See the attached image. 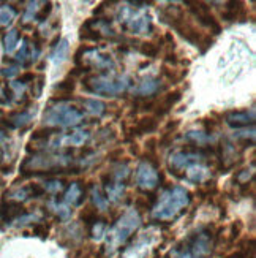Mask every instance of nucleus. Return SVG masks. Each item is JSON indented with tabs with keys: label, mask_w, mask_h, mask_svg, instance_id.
<instances>
[{
	"label": "nucleus",
	"mask_w": 256,
	"mask_h": 258,
	"mask_svg": "<svg viewBox=\"0 0 256 258\" xmlns=\"http://www.w3.org/2000/svg\"><path fill=\"white\" fill-rule=\"evenodd\" d=\"M185 137H187L188 140H190V141L196 143L198 146H203V144H206L207 141L212 140L207 133H204V132H198V130H190V132H187Z\"/></svg>",
	"instance_id": "nucleus-18"
},
{
	"label": "nucleus",
	"mask_w": 256,
	"mask_h": 258,
	"mask_svg": "<svg viewBox=\"0 0 256 258\" xmlns=\"http://www.w3.org/2000/svg\"><path fill=\"white\" fill-rule=\"evenodd\" d=\"M179 125H181V120H179V119L169 120L168 124L164 125V128H163V133H174L177 128H179Z\"/></svg>",
	"instance_id": "nucleus-32"
},
{
	"label": "nucleus",
	"mask_w": 256,
	"mask_h": 258,
	"mask_svg": "<svg viewBox=\"0 0 256 258\" xmlns=\"http://www.w3.org/2000/svg\"><path fill=\"white\" fill-rule=\"evenodd\" d=\"M81 220H84V223H87V225H92V223L97 222V211L92 209V208H84L81 211Z\"/></svg>",
	"instance_id": "nucleus-22"
},
{
	"label": "nucleus",
	"mask_w": 256,
	"mask_h": 258,
	"mask_svg": "<svg viewBox=\"0 0 256 258\" xmlns=\"http://www.w3.org/2000/svg\"><path fill=\"white\" fill-rule=\"evenodd\" d=\"M158 86H160L158 80H155V78H146V80H142V83L139 84L138 92L141 95H150L153 92H157Z\"/></svg>",
	"instance_id": "nucleus-14"
},
{
	"label": "nucleus",
	"mask_w": 256,
	"mask_h": 258,
	"mask_svg": "<svg viewBox=\"0 0 256 258\" xmlns=\"http://www.w3.org/2000/svg\"><path fill=\"white\" fill-rule=\"evenodd\" d=\"M181 98H182V92L181 91L168 92L166 95H163L160 100H157V105H155V113H157V116L168 114L169 111H171V108L181 102Z\"/></svg>",
	"instance_id": "nucleus-8"
},
{
	"label": "nucleus",
	"mask_w": 256,
	"mask_h": 258,
	"mask_svg": "<svg viewBox=\"0 0 256 258\" xmlns=\"http://www.w3.org/2000/svg\"><path fill=\"white\" fill-rule=\"evenodd\" d=\"M157 144H158V140H157V138H149V140L146 141L147 154H155V151H157Z\"/></svg>",
	"instance_id": "nucleus-35"
},
{
	"label": "nucleus",
	"mask_w": 256,
	"mask_h": 258,
	"mask_svg": "<svg viewBox=\"0 0 256 258\" xmlns=\"http://www.w3.org/2000/svg\"><path fill=\"white\" fill-rule=\"evenodd\" d=\"M135 203H136V206H138L139 209H149V203H147V200H146V198L138 197Z\"/></svg>",
	"instance_id": "nucleus-41"
},
{
	"label": "nucleus",
	"mask_w": 256,
	"mask_h": 258,
	"mask_svg": "<svg viewBox=\"0 0 256 258\" xmlns=\"http://www.w3.org/2000/svg\"><path fill=\"white\" fill-rule=\"evenodd\" d=\"M55 132H57L55 128H38L32 133V140H46L49 135H52Z\"/></svg>",
	"instance_id": "nucleus-25"
},
{
	"label": "nucleus",
	"mask_w": 256,
	"mask_h": 258,
	"mask_svg": "<svg viewBox=\"0 0 256 258\" xmlns=\"http://www.w3.org/2000/svg\"><path fill=\"white\" fill-rule=\"evenodd\" d=\"M15 19V10L8 7V5H4L0 8V26H8L11 21Z\"/></svg>",
	"instance_id": "nucleus-21"
},
{
	"label": "nucleus",
	"mask_w": 256,
	"mask_h": 258,
	"mask_svg": "<svg viewBox=\"0 0 256 258\" xmlns=\"http://www.w3.org/2000/svg\"><path fill=\"white\" fill-rule=\"evenodd\" d=\"M86 51H89V48H87V46H81L79 49H77V51L74 52L73 60H74L76 67H77V65H81V60H82V57H84V52H86Z\"/></svg>",
	"instance_id": "nucleus-34"
},
{
	"label": "nucleus",
	"mask_w": 256,
	"mask_h": 258,
	"mask_svg": "<svg viewBox=\"0 0 256 258\" xmlns=\"http://www.w3.org/2000/svg\"><path fill=\"white\" fill-rule=\"evenodd\" d=\"M16 73H18V69H16V67H10V69H2V75H5V76H8V78L15 76Z\"/></svg>",
	"instance_id": "nucleus-42"
},
{
	"label": "nucleus",
	"mask_w": 256,
	"mask_h": 258,
	"mask_svg": "<svg viewBox=\"0 0 256 258\" xmlns=\"http://www.w3.org/2000/svg\"><path fill=\"white\" fill-rule=\"evenodd\" d=\"M15 122H13V127H19V125H26L29 124V120L32 119V114L30 113H15Z\"/></svg>",
	"instance_id": "nucleus-23"
},
{
	"label": "nucleus",
	"mask_w": 256,
	"mask_h": 258,
	"mask_svg": "<svg viewBox=\"0 0 256 258\" xmlns=\"http://www.w3.org/2000/svg\"><path fill=\"white\" fill-rule=\"evenodd\" d=\"M43 86H44V76L41 75V76L38 78V83H37V89H35V91H32L33 97H40V95H41V89H43Z\"/></svg>",
	"instance_id": "nucleus-39"
},
{
	"label": "nucleus",
	"mask_w": 256,
	"mask_h": 258,
	"mask_svg": "<svg viewBox=\"0 0 256 258\" xmlns=\"http://www.w3.org/2000/svg\"><path fill=\"white\" fill-rule=\"evenodd\" d=\"M89 138V133L87 132H74L71 137L68 138V141L71 143V144H74V146H79V144H82L86 140Z\"/></svg>",
	"instance_id": "nucleus-26"
},
{
	"label": "nucleus",
	"mask_w": 256,
	"mask_h": 258,
	"mask_svg": "<svg viewBox=\"0 0 256 258\" xmlns=\"http://www.w3.org/2000/svg\"><path fill=\"white\" fill-rule=\"evenodd\" d=\"M55 212H57L59 217L63 219V220H66V219L70 217V214H71V211L68 209V206H65V205H57V206H55Z\"/></svg>",
	"instance_id": "nucleus-31"
},
{
	"label": "nucleus",
	"mask_w": 256,
	"mask_h": 258,
	"mask_svg": "<svg viewBox=\"0 0 256 258\" xmlns=\"http://www.w3.org/2000/svg\"><path fill=\"white\" fill-rule=\"evenodd\" d=\"M79 38L81 40H87V41H98L102 40V35L92 29V21L89 19L86 21L84 24L81 26V30H79Z\"/></svg>",
	"instance_id": "nucleus-13"
},
{
	"label": "nucleus",
	"mask_w": 256,
	"mask_h": 258,
	"mask_svg": "<svg viewBox=\"0 0 256 258\" xmlns=\"http://www.w3.org/2000/svg\"><path fill=\"white\" fill-rule=\"evenodd\" d=\"M127 78H116V76H91L82 83L87 92H97L108 97H113L116 94L124 92L128 87Z\"/></svg>",
	"instance_id": "nucleus-4"
},
{
	"label": "nucleus",
	"mask_w": 256,
	"mask_h": 258,
	"mask_svg": "<svg viewBox=\"0 0 256 258\" xmlns=\"http://www.w3.org/2000/svg\"><path fill=\"white\" fill-rule=\"evenodd\" d=\"M27 190H29L30 195H32L33 198H40V197H43L44 194H46V190H44V187L40 185V184H30V187H29Z\"/></svg>",
	"instance_id": "nucleus-27"
},
{
	"label": "nucleus",
	"mask_w": 256,
	"mask_h": 258,
	"mask_svg": "<svg viewBox=\"0 0 256 258\" xmlns=\"http://www.w3.org/2000/svg\"><path fill=\"white\" fill-rule=\"evenodd\" d=\"M122 154H124V151L122 149H116V151H113V152H109V159L111 160H117V159H122Z\"/></svg>",
	"instance_id": "nucleus-43"
},
{
	"label": "nucleus",
	"mask_w": 256,
	"mask_h": 258,
	"mask_svg": "<svg viewBox=\"0 0 256 258\" xmlns=\"http://www.w3.org/2000/svg\"><path fill=\"white\" fill-rule=\"evenodd\" d=\"M103 11H105V4H102V5H100L98 8H95V11H94V13H95V15H102Z\"/></svg>",
	"instance_id": "nucleus-46"
},
{
	"label": "nucleus",
	"mask_w": 256,
	"mask_h": 258,
	"mask_svg": "<svg viewBox=\"0 0 256 258\" xmlns=\"http://www.w3.org/2000/svg\"><path fill=\"white\" fill-rule=\"evenodd\" d=\"M242 222L240 220H236V223H232V227H231V234H229V239L231 241H234L239 234H240V231H242Z\"/></svg>",
	"instance_id": "nucleus-30"
},
{
	"label": "nucleus",
	"mask_w": 256,
	"mask_h": 258,
	"mask_svg": "<svg viewBox=\"0 0 256 258\" xmlns=\"http://www.w3.org/2000/svg\"><path fill=\"white\" fill-rule=\"evenodd\" d=\"M62 187V184L60 182H57V181H51V182H46V185H44V190H49V192H55V190H59Z\"/></svg>",
	"instance_id": "nucleus-40"
},
{
	"label": "nucleus",
	"mask_w": 256,
	"mask_h": 258,
	"mask_svg": "<svg viewBox=\"0 0 256 258\" xmlns=\"http://www.w3.org/2000/svg\"><path fill=\"white\" fill-rule=\"evenodd\" d=\"M84 116L76 106L70 105H57L44 113V120L51 125H62V127H70L77 125L82 122Z\"/></svg>",
	"instance_id": "nucleus-5"
},
{
	"label": "nucleus",
	"mask_w": 256,
	"mask_h": 258,
	"mask_svg": "<svg viewBox=\"0 0 256 258\" xmlns=\"http://www.w3.org/2000/svg\"><path fill=\"white\" fill-rule=\"evenodd\" d=\"M190 203V194L182 187H173L160 195L157 206L153 209V217L168 220L177 216L182 208Z\"/></svg>",
	"instance_id": "nucleus-2"
},
{
	"label": "nucleus",
	"mask_w": 256,
	"mask_h": 258,
	"mask_svg": "<svg viewBox=\"0 0 256 258\" xmlns=\"http://www.w3.org/2000/svg\"><path fill=\"white\" fill-rule=\"evenodd\" d=\"M141 225V217L135 209L127 211L124 216L119 219V222L114 225V228L109 233V239H108V249L116 250L120 244H124L130 236L131 233L135 231Z\"/></svg>",
	"instance_id": "nucleus-3"
},
{
	"label": "nucleus",
	"mask_w": 256,
	"mask_h": 258,
	"mask_svg": "<svg viewBox=\"0 0 256 258\" xmlns=\"http://www.w3.org/2000/svg\"><path fill=\"white\" fill-rule=\"evenodd\" d=\"M33 233H35L37 236H40V238H46L48 236V228L44 225H37L35 228H33Z\"/></svg>",
	"instance_id": "nucleus-38"
},
{
	"label": "nucleus",
	"mask_w": 256,
	"mask_h": 258,
	"mask_svg": "<svg viewBox=\"0 0 256 258\" xmlns=\"http://www.w3.org/2000/svg\"><path fill=\"white\" fill-rule=\"evenodd\" d=\"M254 117L248 116V113H243V111H232L226 116V124L232 128H242L247 127L248 124L253 125L254 124Z\"/></svg>",
	"instance_id": "nucleus-9"
},
{
	"label": "nucleus",
	"mask_w": 256,
	"mask_h": 258,
	"mask_svg": "<svg viewBox=\"0 0 256 258\" xmlns=\"http://www.w3.org/2000/svg\"><path fill=\"white\" fill-rule=\"evenodd\" d=\"M212 231L198 228L176 245L169 258H206L212 250Z\"/></svg>",
	"instance_id": "nucleus-1"
},
{
	"label": "nucleus",
	"mask_w": 256,
	"mask_h": 258,
	"mask_svg": "<svg viewBox=\"0 0 256 258\" xmlns=\"http://www.w3.org/2000/svg\"><path fill=\"white\" fill-rule=\"evenodd\" d=\"M18 38H19L18 29H11V30L7 32V35H5V49H7V52H13L16 49Z\"/></svg>",
	"instance_id": "nucleus-17"
},
{
	"label": "nucleus",
	"mask_w": 256,
	"mask_h": 258,
	"mask_svg": "<svg viewBox=\"0 0 256 258\" xmlns=\"http://www.w3.org/2000/svg\"><path fill=\"white\" fill-rule=\"evenodd\" d=\"M131 152L135 154V155L139 154V151H138V144H136V143H135V144H131Z\"/></svg>",
	"instance_id": "nucleus-47"
},
{
	"label": "nucleus",
	"mask_w": 256,
	"mask_h": 258,
	"mask_svg": "<svg viewBox=\"0 0 256 258\" xmlns=\"http://www.w3.org/2000/svg\"><path fill=\"white\" fill-rule=\"evenodd\" d=\"M136 182L139 187L142 188H147V190H152L157 187L158 184V173L157 170L149 165L147 162H144L138 166V171H136Z\"/></svg>",
	"instance_id": "nucleus-7"
},
{
	"label": "nucleus",
	"mask_w": 256,
	"mask_h": 258,
	"mask_svg": "<svg viewBox=\"0 0 256 258\" xmlns=\"http://www.w3.org/2000/svg\"><path fill=\"white\" fill-rule=\"evenodd\" d=\"M4 137H5V135H4V132H2V130H0V141H2V140H4Z\"/></svg>",
	"instance_id": "nucleus-48"
},
{
	"label": "nucleus",
	"mask_w": 256,
	"mask_h": 258,
	"mask_svg": "<svg viewBox=\"0 0 256 258\" xmlns=\"http://www.w3.org/2000/svg\"><path fill=\"white\" fill-rule=\"evenodd\" d=\"M139 51H141V54L147 55V57H157L158 52H160V46H158V44H155V43L146 41V43L141 44Z\"/></svg>",
	"instance_id": "nucleus-20"
},
{
	"label": "nucleus",
	"mask_w": 256,
	"mask_h": 258,
	"mask_svg": "<svg viewBox=\"0 0 256 258\" xmlns=\"http://www.w3.org/2000/svg\"><path fill=\"white\" fill-rule=\"evenodd\" d=\"M92 198H94V203H95L97 209H100V211L108 209V200L102 195V190H100L98 187L92 188Z\"/></svg>",
	"instance_id": "nucleus-19"
},
{
	"label": "nucleus",
	"mask_w": 256,
	"mask_h": 258,
	"mask_svg": "<svg viewBox=\"0 0 256 258\" xmlns=\"http://www.w3.org/2000/svg\"><path fill=\"white\" fill-rule=\"evenodd\" d=\"M171 144H173V133H163L158 141V146L160 148H168Z\"/></svg>",
	"instance_id": "nucleus-33"
},
{
	"label": "nucleus",
	"mask_w": 256,
	"mask_h": 258,
	"mask_svg": "<svg viewBox=\"0 0 256 258\" xmlns=\"http://www.w3.org/2000/svg\"><path fill=\"white\" fill-rule=\"evenodd\" d=\"M84 105H86L89 113L94 114V116H102V114H105V111H106V105L103 102H100V100L87 98V100H84Z\"/></svg>",
	"instance_id": "nucleus-15"
},
{
	"label": "nucleus",
	"mask_w": 256,
	"mask_h": 258,
	"mask_svg": "<svg viewBox=\"0 0 256 258\" xmlns=\"http://www.w3.org/2000/svg\"><path fill=\"white\" fill-rule=\"evenodd\" d=\"M166 62H171V63H177V59H176V54H171V52H168V54H166Z\"/></svg>",
	"instance_id": "nucleus-44"
},
{
	"label": "nucleus",
	"mask_w": 256,
	"mask_h": 258,
	"mask_svg": "<svg viewBox=\"0 0 256 258\" xmlns=\"http://www.w3.org/2000/svg\"><path fill=\"white\" fill-rule=\"evenodd\" d=\"M158 128V120L155 116H144L138 120L136 127L131 128L133 135H142V133H152Z\"/></svg>",
	"instance_id": "nucleus-10"
},
{
	"label": "nucleus",
	"mask_w": 256,
	"mask_h": 258,
	"mask_svg": "<svg viewBox=\"0 0 256 258\" xmlns=\"http://www.w3.org/2000/svg\"><path fill=\"white\" fill-rule=\"evenodd\" d=\"M84 198H86V197H84V194H82L81 187L74 182V184L70 185L68 192L65 194V203H66V205H81Z\"/></svg>",
	"instance_id": "nucleus-12"
},
{
	"label": "nucleus",
	"mask_w": 256,
	"mask_h": 258,
	"mask_svg": "<svg viewBox=\"0 0 256 258\" xmlns=\"http://www.w3.org/2000/svg\"><path fill=\"white\" fill-rule=\"evenodd\" d=\"M76 87V83H74V78H65V80H62L60 83L54 84V91H59L62 94H71L74 91Z\"/></svg>",
	"instance_id": "nucleus-16"
},
{
	"label": "nucleus",
	"mask_w": 256,
	"mask_h": 258,
	"mask_svg": "<svg viewBox=\"0 0 256 258\" xmlns=\"http://www.w3.org/2000/svg\"><path fill=\"white\" fill-rule=\"evenodd\" d=\"M66 57H68V40H60L57 46L54 48L52 54H51V60L52 63L57 67V65H62Z\"/></svg>",
	"instance_id": "nucleus-11"
},
{
	"label": "nucleus",
	"mask_w": 256,
	"mask_h": 258,
	"mask_svg": "<svg viewBox=\"0 0 256 258\" xmlns=\"http://www.w3.org/2000/svg\"><path fill=\"white\" fill-rule=\"evenodd\" d=\"M212 43H214V38L210 37V35H204L203 38H201V41H199V49H201V52H206L210 46H212Z\"/></svg>",
	"instance_id": "nucleus-29"
},
{
	"label": "nucleus",
	"mask_w": 256,
	"mask_h": 258,
	"mask_svg": "<svg viewBox=\"0 0 256 258\" xmlns=\"http://www.w3.org/2000/svg\"><path fill=\"white\" fill-rule=\"evenodd\" d=\"M51 11H52V4L51 2H48V4H44V7L40 10V13L37 15V19L38 21H44V19H48L49 18V15H51Z\"/></svg>",
	"instance_id": "nucleus-28"
},
{
	"label": "nucleus",
	"mask_w": 256,
	"mask_h": 258,
	"mask_svg": "<svg viewBox=\"0 0 256 258\" xmlns=\"http://www.w3.org/2000/svg\"><path fill=\"white\" fill-rule=\"evenodd\" d=\"M27 51H29V44H27V40H24V44H22V49L16 54V59H18V60H26V57H27Z\"/></svg>",
	"instance_id": "nucleus-37"
},
{
	"label": "nucleus",
	"mask_w": 256,
	"mask_h": 258,
	"mask_svg": "<svg viewBox=\"0 0 256 258\" xmlns=\"http://www.w3.org/2000/svg\"><path fill=\"white\" fill-rule=\"evenodd\" d=\"M33 80H35V75H33L32 72H27V73L19 76V81L18 83H21V84H29V83H33Z\"/></svg>",
	"instance_id": "nucleus-36"
},
{
	"label": "nucleus",
	"mask_w": 256,
	"mask_h": 258,
	"mask_svg": "<svg viewBox=\"0 0 256 258\" xmlns=\"http://www.w3.org/2000/svg\"><path fill=\"white\" fill-rule=\"evenodd\" d=\"M185 5H188L190 11L196 16V19L201 22L203 26L209 27L210 30H214L215 35H218V33L221 32V27L218 24V21L214 18L212 13H210L207 4H204V2H185Z\"/></svg>",
	"instance_id": "nucleus-6"
},
{
	"label": "nucleus",
	"mask_w": 256,
	"mask_h": 258,
	"mask_svg": "<svg viewBox=\"0 0 256 258\" xmlns=\"http://www.w3.org/2000/svg\"><path fill=\"white\" fill-rule=\"evenodd\" d=\"M105 231H106V225L103 222H95V227L92 230V234H94V239L97 241H102L105 238Z\"/></svg>",
	"instance_id": "nucleus-24"
},
{
	"label": "nucleus",
	"mask_w": 256,
	"mask_h": 258,
	"mask_svg": "<svg viewBox=\"0 0 256 258\" xmlns=\"http://www.w3.org/2000/svg\"><path fill=\"white\" fill-rule=\"evenodd\" d=\"M164 40L168 41L169 44H173V46H174V38H173V35H171L169 32H168V33H166V35H164Z\"/></svg>",
	"instance_id": "nucleus-45"
}]
</instances>
